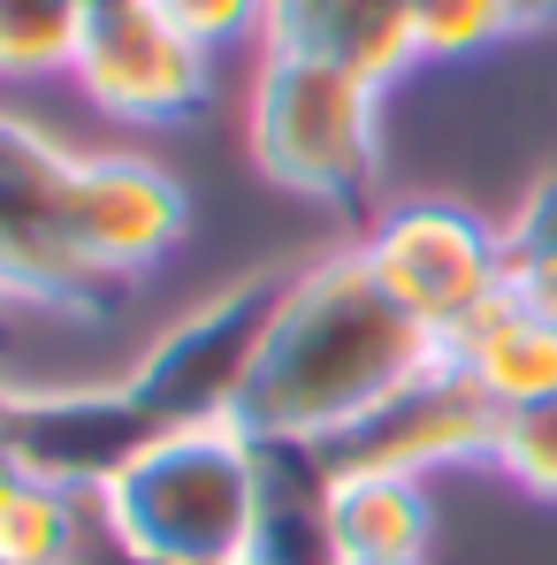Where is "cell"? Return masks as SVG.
<instances>
[{
  "label": "cell",
  "mask_w": 557,
  "mask_h": 565,
  "mask_svg": "<svg viewBox=\"0 0 557 565\" xmlns=\"http://www.w3.org/2000/svg\"><path fill=\"white\" fill-rule=\"evenodd\" d=\"M367 268L382 290L436 337L451 344L473 313H489L504 298V230L481 222L459 199H397L382 206L360 237Z\"/></svg>",
  "instance_id": "cell-6"
},
{
  "label": "cell",
  "mask_w": 557,
  "mask_h": 565,
  "mask_svg": "<svg viewBox=\"0 0 557 565\" xmlns=\"http://www.w3.org/2000/svg\"><path fill=\"white\" fill-rule=\"evenodd\" d=\"M138 565H245L268 512V451L237 420L169 428L99 489Z\"/></svg>",
  "instance_id": "cell-2"
},
{
  "label": "cell",
  "mask_w": 557,
  "mask_h": 565,
  "mask_svg": "<svg viewBox=\"0 0 557 565\" xmlns=\"http://www.w3.org/2000/svg\"><path fill=\"white\" fill-rule=\"evenodd\" d=\"M69 77L115 122H184L214 99V54H199L146 0H130V8H99L85 23V54Z\"/></svg>",
  "instance_id": "cell-8"
},
{
  "label": "cell",
  "mask_w": 557,
  "mask_h": 565,
  "mask_svg": "<svg viewBox=\"0 0 557 565\" xmlns=\"http://www.w3.org/2000/svg\"><path fill=\"white\" fill-rule=\"evenodd\" d=\"M336 565H428V558H336Z\"/></svg>",
  "instance_id": "cell-24"
},
{
  "label": "cell",
  "mask_w": 557,
  "mask_h": 565,
  "mask_svg": "<svg viewBox=\"0 0 557 565\" xmlns=\"http://www.w3.org/2000/svg\"><path fill=\"white\" fill-rule=\"evenodd\" d=\"M15 481H23V467H15V451H8V436H0V497H8Z\"/></svg>",
  "instance_id": "cell-22"
},
{
  "label": "cell",
  "mask_w": 557,
  "mask_h": 565,
  "mask_svg": "<svg viewBox=\"0 0 557 565\" xmlns=\"http://www.w3.org/2000/svg\"><path fill=\"white\" fill-rule=\"evenodd\" d=\"M496 428H504V413L451 360H436L420 382H405L389 405H374L352 436H336L321 459L336 473H413V481H428V473H443V467H489Z\"/></svg>",
  "instance_id": "cell-7"
},
{
  "label": "cell",
  "mask_w": 557,
  "mask_h": 565,
  "mask_svg": "<svg viewBox=\"0 0 557 565\" xmlns=\"http://www.w3.org/2000/svg\"><path fill=\"white\" fill-rule=\"evenodd\" d=\"M504 237L512 245H550L557 253V177H543V184L519 199V214L504 222Z\"/></svg>",
  "instance_id": "cell-20"
},
{
  "label": "cell",
  "mask_w": 557,
  "mask_h": 565,
  "mask_svg": "<svg viewBox=\"0 0 557 565\" xmlns=\"http://www.w3.org/2000/svg\"><path fill=\"white\" fill-rule=\"evenodd\" d=\"M69 169H77V153L46 122L0 107V306L107 321L122 282H107L69 245V222H62Z\"/></svg>",
  "instance_id": "cell-4"
},
{
  "label": "cell",
  "mask_w": 557,
  "mask_h": 565,
  "mask_svg": "<svg viewBox=\"0 0 557 565\" xmlns=\"http://www.w3.org/2000/svg\"><path fill=\"white\" fill-rule=\"evenodd\" d=\"M85 512H93V497L23 473L0 497V565H69L77 535H85Z\"/></svg>",
  "instance_id": "cell-15"
},
{
  "label": "cell",
  "mask_w": 557,
  "mask_h": 565,
  "mask_svg": "<svg viewBox=\"0 0 557 565\" xmlns=\"http://www.w3.org/2000/svg\"><path fill=\"white\" fill-rule=\"evenodd\" d=\"M290 276L260 268V276H237L229 290H214L206 306H191L184 321H169L138 367L122 375V390L146 405L153 428H206V420H237L253 367H260V344L276 329V306Z\"/></svg>",
  "instance_id": "cell-5"
},
{
  "label": "cell",
  "mask_w": 557,
  "mask_h": 565,
  "mask_svg": "<svg viewBox=\"0 0 557 565\" xmlns=\"http://www.w3.org/2000/svg\"><path fill=\"white\" fill-rule=\"evenodd\" d=\"M413 39L420 62H473L512 39V15L504 0H413Z\"/></svg>",
  "instance_id": "cell-16"
},
{
  "label": "cell",
  "mask_w": 557,
  "mask_h": 565,
  "mask_svg": "<svg viewBox=\"0 0 557 565\" xmlns=\"http://www.w3.org/2000/svg\"><path fill=\"white\" fill-rule=\"evenodd\" d=\"M161 23H176L199 54H229V46H260L268 39V0H146Z\"/></svg>",
  "instance_id": "cell-18"
},
{
  "label": "cell",
  "mask_w": 557,
  "mask_h": 565,
  "mask_svg": "<svg viewBox=\"0 0 557 565\" xmlns=\"http://www.w3.org/2000/svg\"><path fill=\"white\" fill-rule=\"evenodd\" d=\"M436 360H443V344L382 290L367 253L336 245L290 276L276 329L260 344V367H253V390L237 405V428L253 444L329 451Z\"/></svg>",
  "instance_id": "cell-1"
},
{
  "label": "cell",
  "mask_w": 557,
  "mask_h": 565,
  "mask_svg": "<svg viewBox=\"0 0 557 565\" xmlns=\"http://www.w3.org/2000/svg\"><path fill=\"white\" fill-rule=\"evenodd\" d=\"M8 313H15V306H0V352H8V344H15V337H8Z\"/></svg>",
  "instance_id": "cell-25"
},
{
  "label": "cell",
  "mask_w": 557,
  "mask_h": 565,
  "mask_svg": "<svg viewBox=\"0 0 557 565\" xmlns=\"http://www.w3.org/2000/svg\"><path fill=\"white\" fill-rule=\"evenodd\" d=\"M85 8H93V15H99V8H130V0H85Z\"/></svg>",
  "instance_id": "cell-26"
},
{
  "label": "cell",
  "mask_w": 557,
  "mask_h": 565,
  "mask_svg": "<svg viewBox=\"0 0 557 565\" xmlns=\"http://www.w3.org/2000/svg\"><path fill=\"white\" fill-rule=\"evenodd\" d=\"M15 397H23V390H15V382L0 375V436H8V420H15Z\"/></svg>",
  "instance_id": "cell-23"
},
{
  "label": "cell",
  "mask_w": 557,
  "mask_h": 565,
  "mask_svg": "<svg viewBox=\"0 0 557 565\" xmlns=\"http://www.w3.org/2000/svg\"><path fill=\"white\" fill-rule=\"evenodd\" d=\"M62 222H69V245L107 282H138L153 260L176 253L191 199L146 153H77L69 191H62Z\"/></svg>",
  "instance_id": "cell-9"
},
{
  "label": "cell",
  "mask_w": 557,
  "mask_h": 565,
  "mask_svg": "<svg viewBox=\"0 0 557 565\" xmlns=\"http://www.w3.org/2000/svg\"><path fill=\"white\" fill-rule=\"evenodd\" d=\"M153 436L146 405L115 382H69V390H23L15 397V420H8V451L31 481H54V489H77V497H99L115 473L130 467Z\"/></svg>",
  "instance_id": "cell-10"
},
{
  "label": "cell",
  "mask_w": 557,
  "mask_h": 565,
  "mask_svg": "<svg viewBox=\"0 0 557 565\" xmlns=\"http://www.w3.org/2000/svg\"><path fill=\"white\" fill-rule=\"evenodd\" d=\"M245 146L276 191L352 214L382 177V85L329 62L260 54L245 93Z\"/></svg>",
  "instance_id": "cell-3"
},
{
  "label": "cell",
  "mask_w": 557,
  "mask_h": 565,
  "mask_svg": "<svg viewBox=\"0 0 557 565\" xmlns=\"http://www.w3.org/2000/svg\"><path fill=\"white\" fill-rule=\"evenodd\" d=\"M85 0H0V85L69 77L85 54Z\"/></svg>",
  "instance_id": "cell-14"
},
{
  "label": "cell",
  "mask_w": 557,
  "mask_h": 565,
  "mask_svg": "<svg viewBox=\"0 0 557 565\" xmlns=\"http://www.w3.org/2000/svg\"><path fill=\"white\" fill-rule=\"evenodd\" d=\"M443 360H451L496 413H527V405L557 397V321L527 313L519 298H496L489 313H473L459 337L443 344Z\"/></svg>",
  "instance_id": "cell-12"
},
{
  "label": "cell",
  "mask_w": 557,
  "mask_h": 565,
  "mask_svg": "<svg viewBox=\"0 0 557 565\" xmlns=\"http://www.w3.org/2000/svg\"><path fill=\"white\" fill-rule=\"evenodd\" d=\"M489 467L504 473L512 489H527V497L557 504V397L527 405V413H504V428H496V451H489Z\"/></svg>",
  "instance_id": "cell-17"
},
{
  "label": "cell",
  "mask_w": 557,
  "mask_h": 565,
  "mask_svg": "<svg viewBox=\"0 0 557 565\" xmlns=\"http://www.w3.org/2000/svg\"><path fill=\"white\" fill-rule=\"evenodd\" d=\"M504 298H519L527 313L557 321V253L550 245H512L504 237Z\"/></svg>",
  "instance_id": "cell-19"
},
{
  "label": "cell",
  "mask_w": 557,
  "mask_h": 565,
  "mask_svg": "<svg viewBox=\"0 0 557 565\" xmlns=\"http://www.w3.org/2000/svg\"><path fill=\"white\" fill-rule=\"evenodd\" d=\"M428 535H436L428 481L329 467V543H336V558H428Z\"/></svg>",
  "instance_id": "cell-13"
},
{
  "label": "cell",
  "mask_w": 557,
  "mask_h": 565,
  "mask_svg": "<svg viewBox=\"0 0 557 565\" xmlns=\"http://www.w3.org/2000/svg\"><path fill=\"white\" fill-rule=\"evenodd\" d=\"M504 15H512V39L519 31H557V0H504Z\"/></svg>",
  "instance_id": "cell-21"
},
{
  "label": "cell",
  "mask_w": 557,
  "mask_h": 565,
  "mask_svg": "<svg viewBox=\"0 0 557 565\" xmlns=\"http://www.w3.org/2000/svg\"><path fill=\"white\" fill-rule=\"evenodd\" d=\"M260 54L329 62V70H352V77H367V85L389 93L420 62L413 0H268Z\"/></svg>",
  "instance_id": "cell-11"
}]
</instances>
